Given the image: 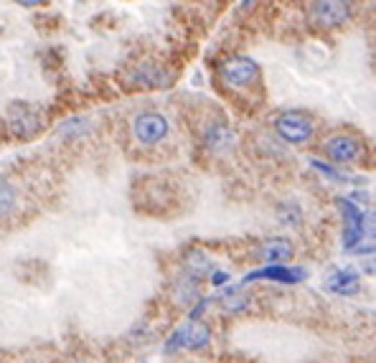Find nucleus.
Here are the masks:
<instances>
[{
    "label": "nucleus",
    "instance_id": "f8f14e48",
    "mask_svg": "<svg viewBox=\"0 0 376 363\" xmlns=\"http://www.w3.org/2000/svg\"><path fill=\"white\" fill-rule=\"evenodd\" d=\"M326 289L328 292H334V295H343V297H351L361 292V277H358V272L353 270H336L331 277L326 280Z\"/></svg>",
    "mask_w": 376,
    "mask_h": 363
},
{
    "label": "nucleus",
    "instance_id": "f3484780",
    "mask_svg": "<svg viewBox=\"0 0 376 363\" xmlns=\"http://www.w3.org/2000/svg\"><path fill=\"white\" fill-rule=\"evenodd\" d=\"M18 6H23V8H38V6H43L46 0H16Z\"/></svg>",
    "mask_w": 376,
    "mask_h": 363
},
{
    "label": "nucleus",
    "instance_id": "39448f33",
    "mask_svg": "<svg viewBox=\"0 0 376 363\" xmlns=\"http://www.w3.org/2000/svg\"><path fill=\"white\" fill-rule=\"evenodd\" d=\"M364 150H366L364 140L358 135H353V132H346V129L331 132L321 142V153L326 155L328 161L338 163V166H353V163H358L364 158Z\"/></svg>",
    "mask_w": 376,
    "mask_h": 363
},
{
    "label": "nucleus",
    "instance_id": "7ed1b4c3",
    "mask_svg": "<svg viewBox=\"0 0 376 363\" xmlns=\"http://www.w3.org/2000/svg\"><path fill=\"white\" fill-rule=\"evenodd\" d=\"M272 127L278 132V137L292 148H302L308 145L315 135V120L310 112L305 110H285L278 117L272 120Z\"/></svg>",
    "mask_w": 376,
    "mask_h": 363
},
{
    "label": "nucleus",
    "instance_id": "dca6fc26",
    "mask_svg": "<svg viewBox=\"0 0 376 363\" xmlns=\"http://www.w3.org/2000/svg\"><path fill=\"white\" fill-rule=\"evenodd\" d=\"M280 219H283L285 224H292V226H297L300 224V211H297V206H287V209L280 211Z\"/></svg>",
    "mask_w": 376,
    "mask_h": 363
},
{
    "label": "nucleus",
    "instance_id": "6e6552de",
    "mask_svg": "<svg viewBox=\"0 0 376 363\" xmlns=\"http://www.w3.org/2000/svg\"><path fill=\"white\" fill-rule=\"evenodd\" d=\"M338 209L343 214V249L356 252V246L366 239V214L351 198H338Z\"/></svg>",
    "mask_w": 376,
    "mask_h": 363
},
{
    "label": "nucleus",
    "instance_id": "4468645a",
    "mask_svg": "<svg viewBox=\"0 0 376 363\" xmlns=\"http://www.w3.org/2000/svg\"><path fill=\"white\" fill-rule=\"evenodd\" d=\"M16 203H18V193H16L13 183L0 178V216H8L11 211H16Z\"/></svg>",
    "mask_w": 376,
    "mask_h": 363
},
{
    "label": "nucleus",
    "instance_id": "1a4fd4ad",
    "mask_svg": "<svg viewBox=\"0 0 376 363\" xmlns=\"http://www.w3.org/2000/svg\"><path fill=\"white\" fill-rule=\"evenodd\" d=\"M305 277H308L305 270H300V267H285L283 262V265H270V267H262V270L249 272L247 282H252V280H272V282H280V284H297Z\"/></svg>",
    "mask_w": 376,
    "mask_h": 363
},
{
    "label": "nucleus",
    "instance_id": "a211bd4d",
    "mask_svg": "<svg viewBox=\"0 0 376 363\" xmlns=\"http://www.w3.org/2000/svg\"><path fill=\"white\" fill-rule=\"evenodd\" d=\"M211 280H214V284H222V282H227V275H224V272H214V277H211Z\"/></svg>",
    "mask_w": 376,
    "mask_h": 363
},
{
    "label": "nucleus",
    "instance_id": "9d476101",
    "mask_svg": "<svg viewBox=\"0 0 376 363\" xmlns=\"http://www.w3.org/2000/svg\"><path fill=\"white\" fill-rule=\"evenodd\" d=\"M292 254H295V249H292L290 241L283 239V236L265 239L257 249V257L262 259V262H267V265H283V262H290Z\"/></svg>",
    "mask_w": 376,
    "mask_h": 363
},
{
    "label": "nucleus",
    "instance_id": "9b49d317",
    "mask_svg": "<svg viewBox=\"0 0 376 363\" xmlns=\"http://www.w3.org/2000/svg\"><path fill=\"white\" fill-rule=\"evenodd\" d=\"M43 125H41V115H38L33 107L28 105H18L16 110L11 112V129L16 135L21 137H31L33 132H38Z\"/></svg>",
    "mask_w": 376,
    "mask_h": 363
},
{
    "label": "nucleus",
    "instance_id": "f03ea898",
    "mask_svg": "<svg viewBox=\"0 0 376 363\" xmlns=\"http://www.w3.org/2000/svg\"><path fill=\"white\" fill-rule=\"evenodd\" d=\"M353 8H356L353 0H310L308 21L315 31H338L353 18Z\"/></svg>",
    "mask_w": 376,
    "mask_h": 363
},
{
    "label": "nucleus",
    "instance_id": "f257e3e1",
    "mask_svg": "<svg viewBox=\"0 0 376 363\" xmlns=\"http://www.w3.org/2000/svg\"><path fill=\"white\" fill-rule=\"evenodd\" d=\"M216 79L227 92H257L262 89V67L247 54H229L216 64Z\"/></svg>",
    "mask_w": 376,
    "mask_h": 363
},
{
    "label": "nucleus",
    "instance_id": "ddd939ff",
    "mask_svg": "<svg viewBox=\"0 0 376 363\" xmlns=\"http://www.w3.org/2000/svg\"><path fill=\"white\" fill-rule=\"evenodd\" d=\"M132 81H137L140 86H168V74L158 64H140L132 74Z\"/></svg>",
    "mask_w": 376,
    "mask_h": 363
},
{
    "label": "nucleus",
    "instance_id": "0eeeda50",
    "mask_svg": "<svg viewBox=\"0 0 376 363\" xmlns=\"http://www.w3.org/2000/svg\"><path fill=\"white\" fill-rule=\"evenodd\" d=\"M201 142H204V148L211 150V153H229L232 145H234V129L229 125V120L219 112H211L209 117H204L201 127Z\"/></svg>",
    "mask_w": 376,
    "mask_h": 363
},
{
    "label": "nucleus",
    "instance_id": "2eb2a0df",
    "mask_svg": "<svg viewBox=\"0 0 376 363\" xmlns=\"http://www.w3.org/2000/svg\"><path fill=\"white\" fill-rule=\"evenodd\" d=\"M219 300H222V305L227 310H241V308H247V297L241 295L239 289L237 287H232V289H227V292H222L219 295Z\"/></svg>",
    "mask_w": 376,
    "mask_h": 363
},
{
    "label": "nucleus",
    "instance_id": "20e7f679",
    "mask_svg": "<svg viewBox=\"0 0 376 363\" xmlns=\"http://www.w3.org/2000/svg\"><path fill=\"white\" fill-rule=\"evenodd\" d=\"M130 135L142 148H155L171 135V120L158 110L137 112L130 122Z\"/></svg>",
    "mask_w": 376,
    "mask_h": 363
},
{
    "label": "nucleus",
    "instance_id": "423d86ee",
    "mask_svg": "<svg viewBox=\"0 0 376 363\" xmlns=\"http://www.w3.org/2000/svg\"><path fill=\"white\" fill-rule=\"evenodd\" d=\"M211 343V330L206 323L196 321V318H188L186 323H181L173 335L166 340V351L168 353H176V351H201L206 345Z\"/></svg>",
    "mask_w": 376,
    "mask_h": 363
}]
</instances>
